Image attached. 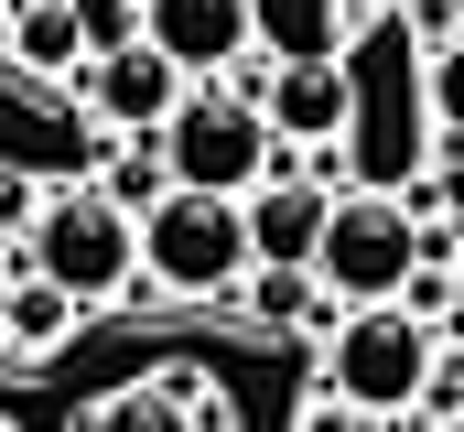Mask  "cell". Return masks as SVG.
Listing matches in <instances>:
<instances>
[{
  "instance_id": "6da1fadb",
  "label": "cell",
  "mask_w": 464,
  "mask_h": 432,
  "mask_svg": "<svg viewBox=\"0 0 464 432\" xmlns=\"http://www.w3.org/2000/svg\"><path fill=\"white\" fill-rule=\"evenodd\" d=\"M421 260H454V227H421V195H389V184H346L324 216V249H314V281L335 303H400Z\"/></svg>"
},
{
  "instance_id": "7a4b0ae2",
  "label": "cell",
  "mask_w": 464,
  "mask_h": 432,
  "mask_svg": "<svg viewBox=\"0 0 464 432\" xmlns=\"http://www.w3.org/2000/svg\"><path fill=\"white\" fill-rule=\"evenodd\" d=\"M432 378H443V335L411 314V303H356V314H335L324 389L346 400L356 422H400V411H421Z\"/></svg>"
},
{
  "instance_id": "3957f363",
  "label": "cell",
  "mask_w": 464,
  "mask_h": 432,
  "mask_svg": "<svg viewBox=\"0 0 464 432\" xmlns=\"http://www.w3.org/2000/svg\"><path fill=\"white\" fill-rule=\"evenodd\" d=\"M11 270H44L65 303H130L140 292V216H119L98 184L87 195H44L33 238L11 249Z\"/></svg>"
},
{
  "instance_id": "277c9868",
  "label": "cell",
  "mask_w": 464,
  "mask_h": 432,
  "mask_svg": "<svg viewBox=\"0 0 464 432\" xmlns=\"http://www.w3.org/2000/svg\"><path fill=\"white\" fill-rule=\"evenodd\" d=\"M237 281H248V216H237V195L173 184L162 206L140 216V292H162V303H217Z\"/></svg>"
},
{
  "instance_id": "5b68a950",
  "label": "cell",
  "mask_w": 464,
  "mask_h": 432,
  "mask_svg": "<svg viewBox=\"0 0 464 432\" xmlns=\"http://www.w3.org/2000/svg\"><path fill=\"white\" fill-rule=\"evenodd\" d=\"M151 141H162V173L195 184V195H259L270 162H281L259 98H237V87H184V108H173Z\"/></svg>"
},
{
  "instance_id": "8992f818",
  "label": "cell",
  "mask_w": 464,
  "mask_h": 432,
  "mask_svg": "<svg viewBox=\"0 0 464 432\" xmlns=\"http://www.w3.org/2000/svg\"><path fill=\"white\" fill-rule=\"evenodd\" d=\"M237 216H248V270H314L324 216H335V184H314V173H303V152H281V162H270V184H259V195H237Z\"/></svg>"
},
{
  "instance_id": "52a82bcc",
  "label": "cell",
  "mask_w": 464,
  "mask_h": 432,
  "mask_svg": "<svg viewBox=\"0 0 464 432\" xmlns=\"http://www.w3.org/2000/svg\"><path fill=\"white\" fill-rule=\"evenodd\" d=\"M76 87H87V119H109V130H130V141H151V130L184 108V87H195V76H184L162 44H119V54H98Z\"/></svg>"
},
{
  "instance_id": "ba28073f",
  "label": "cell",
  "mask_w": 464,
  "mask_h": 432,
  "mask_svg": "<svg viewBox=\"0 0 464 432\" xmlns=\"http://www.w3.org/2000/svg\"><path fill=\"white\" fill-rule=\"evenodd\" d=\"M140 44H162V54H173L184 76H206V87L259 54V44H248V0H151V11H140Z\"/></svg>"
},
{
  "instance_id": "9c48e42d",
  "label": "cell",
  "mask_w": 464,
  "mask_h": 432,
  "mask_svg": "<svg viewBox=\"0 0 464 432\" xmlns=\"http://www.w3.org/2000/svg\"><path fill=\"white\" fill-rule=\"evenodd\" d=\"M259 119H270L281 152H324V141H346V119H356L346 54H335V65H270V76H259Z\"/></svg>"
},
{
  "instance_id": "30bf717a",
  "label": "cell",
  "mask_w": 464,
  "mask_h": 432,
  "mask_svg": "<svg viewBox=\"0 0 464 432\" xmlns=\"http://www.w3.org/2000/svg\"><path fill=\"white\" fill-rule=\"evenodd\" d=\"M248 44L270 65H335L356 44V11L346 0H248Z\"/></svg>"
},
{
  "instance_id": "8fae6325",
  "label": "cell",
  "mask_w": 464,
  "mask_h": 432,
  "mask_svg": "<svg viewBox=\"0 0 464 432\" xmlns=\"http://www.w3.org/2000/svg\"><path fill=\"white\" fill-rule=\"evenodd\" d=\"M76 314H87V303H65L44 270H0V368H44V357H65Z\"/></svg>"
},
{
  "instance_id": "7c38bea8",
  "label": "cell",
  "mask_w": 464,
  "mask_h": 432,
  "mask_svg": "<svg viewBox=\"0 0 464 432\" xmlns=\"http://www.w3.org/2000/svg\"><path fill=\"white\" fill-rule=\"evenodd\" d=\"M0 54L22 76H87V33H76L65 0H11L0 11Z\"/></svg>"
},
{
  "instance_id": "4fadbf2b",
  "label": "cell",
  "mask_w": 464,
  "mask_h": 432,
  "mask_svg": "<svg viewBox=\"0 0 464 432\" xmlns=\"http://www.w3.org/2000/svg\"><path fill=\"white\" fill-rule=\"evenodd\" d=\"M76 432H195V411L162 389V378H140V389H109V400H87Z\"/></svg>"
},
{
  "instance_id": "5bb4252c",
  "label": "cell",
  "mask_w": 464,
  "mask_h": 432,
  "mask_svg": "<svg viewBox=\"0 0 464 432\" xmlns=\"http://www.w3.org/2000/svg\"><path fill=\"white\" fill-rule=\"evenodd\" d=\"M314 292H324L314 270H248V281H237V314L259 324V335H292V324L314 314Z\"/></svg>"
},
{
  "instance_id": "9a60e30c",
  "label": "cell",
  "mask_w": 464,
  "mask_h": 432,
  "mask_svg": "<svg viewBox=\"0 0 464 432\" xmlns=\"http://www.w3.org/2000/svg\"><path fill=\"white\" fill-rule=\"evenodd\" d=\"M98 195H109L119 216H151L162 195H173V173H162V141H140V152H109V162H98Z\"/></svg>"
},
{
  "instance_id": "2e32d148",
  "label": "cell",
  "mask_w": 464,
  "mask_h": 432,
  "mask_svg": "<svg viewBox=\"0 0 464 432\" xmlns=\"http://www.w3.org/2000/svg\"><path fill=\"white\" fill-rule=\"evenodd\" d=\"M421 119H432V141H464V44L421 65Z\"/></svg>"
},
{
  "instance_id": "e0dca14e",
  "label": "cell",
  "mask_w": 464,
  "mask_h": 432,
  "mask_svg": "<svg viewBox=\"0 0 464 432\" xmlns=\"http://www.w3.org/2000/svg\"><path fill=\"white\" fill-rule=\"evenodd\" d=\"M65 11H76L87 65H98V54H119V44H140V11H151V0H65Z\"/></svg>"
},
{
  "instance_id": "ac0fdd59",
  "label": "cell",
  "mask_w": 464,
  "mask_h": 432,
  "mask_svg": "<svg viewBox=\"0 0 464 432\" xmlns=\"http://www.w3.org/2000/svg\"><path fill=\"white\" fill-rule=\"evenodd\" d=\"M33 216H44L33 162H0V249H22V238H33Z\"/></svg>"
},
{
  "instance_id": "d6986e66",
  "label": "cell",
  "mask_w": 464,
  "mask_h": 432,
  "mask_svg": "<svg viewBox=\"0 0 464 432\" xmlns=\"http://www.w3.org/2000/svg\"><path fill=\"white\" fill-rule=\"evenodd\" d=\"M421 162H432V206H454V227H464V141H432Z\"/></svg>"
},
{
  "instance_id": "ffe728a7",
  "label": "cell",
  "mask_w": 464,
  "mask_h": 432,
  "mask_svg": "<svg viewBox=\"0 0 464 432\" xmlns=\"http://www.w3.org/2000/svg\"><path fill=\"white\" fill-rule=\"evenodd\" d=\"M303 432H367V422H356L335 389H314V400H303Z\"/></svg>"
},
{
  "instance_id": "44dd1931",
  "label": "cell",
  "mask_w": 464,
  "mask_h": 432,
  "mask_svg": "<svg viewBox=\"0 0 464 432\" xmlns=\"http://www.w3.org/2000/svg\"><path fill=\"white\" fill-rule=\"evenodd\" d=\"M443 270H454V281H464V227H454V260H443Z\"/></svg>"
},
{
  "instance_id": "7402d4cb",
  "label": "cell",
  "mask_w": 464,
  "mask_h": 432,
  "mask_svg": "<svg viewBox=\"0 0 464 432\" xmlns=\"http://www.w3.org/2000/svg\"><path fill=\"white\" fill-rule=\"evenodd\" d=\"M346 11H389V0H346Z\"/></svg>"
},
{
  "instance_id": "603a6c76",
  "label": "cell",
  "mask_w": 464,
  "mask_h": 432,
  "mask_svg": "<svg viewBox=\"0 0 464 432\" xmlns=\"http://www.w3.org/2000/svg\"><path fill=\"white\" fill-rule=\"evenodd\" d=\"M454 44H464V0H454Z\"/></svg>"
},
{
  "instance_id": "cb8c5ba5",
  "label": "cell",
  "mask_w": 464,
  "mask_h": 432,
  "mask_svg": "<svg viewBox=\"0 0 464 432\" xmlns=\"http://www.w3.org/2000/svg\"><path fill=\"white\" fill-rule=\"evenodd\" d=\"M421 432H464V422H421Z\"/></svg>"
},
{
  "instance_id": "d4e9b609",
  "label": "cell",
  "mask_w": 464,
  "mask_h": 432,
  "mask_svg": "<svg viewBox=\"0 0 464 432\" xmlns=\"http://www.w3.org/2000/svg\"><path fill=\"white\" fill-rule=\"evenodd\" d=\"M0 432H22V422H0Z\"/></svg>"
},
{
  "instance_id": "484cf974",
  "label": "cell",
  "mask_w": 464,
  "mask_h": 432,
  "mask_svg": "<svg viewBox=\"0 0 464 432\" xmlns=\"http://www.w3.org/2000/svg\"><path fill=\"white\" fill-rule=\"evenodd\" d=\"M0 11H11V0H0Z\"/></svg>"
}]
</instances>
